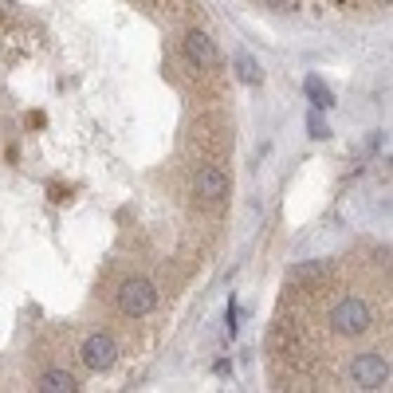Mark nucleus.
I'll use <instances>...</instances> for the list:
<instances>
[{"label": "nucleus", "instance_id": "2", "mask_svg": "<svg viewBox=\"0 0 393 393\" xmlns=\"http://www.w3.org/2000/svg\"><path fill=\"white\" fill-rule=\"evenodd\" d=\"M118 307L126 314H134V319H142V314H149L157 307V291L149 279H126V284L118 287Z\"/></svg>", "mask_w": 393, "mask_h": 393}, {"label": "nucleus", "instance_id": "1", "mask_svg": "<svg viewBox=\"0 0 393 393\" xmlns=\"http://www.w3.org/2000/svg\"><path fill=\"white\" fill-rule=\"evenodd\" d=\"M370 323H373V314H370V307L362 303V299H342V303H334V311H331V326L338 334H346V338H354V334H366L370 331Z\"/></svg>", "mask_w": 393, "mask_h": 393}, {"label": "nucleus", "instance_id": "8", "mask_svg": "<svg viewBox=\"0 0 393 393\" xmlns=\"http://www.w3.org/2000/svg\"><path fill=\"white\" fill-rule=\"evenodd\" d=\"M307 95H311L314 110H331V107H334L331 87H323V79H319V75H311V79H307Z\"/></svg>", "mask_w": 393, "mask_h": 393}, {"label": "nucleus", "instance_id": "11", "mask_svg": "<svg viewBox=\"0 0 393 393\" xmlns=\"http://www.w3.org/2000/svg\"><path fill=\"white\" fill-rule=\"evenodd\" d=\"M319 272H323V264H303V267H291V279H311Z\"/></svg>", "mask_w": 393, "mask_h": 393}, {"label": "nucleus", "instance_id": "12", "mask_svg": "<svg viewBox=\"0 0 393 393\" xmlns=\"http://www.w3.org/2000/svg\"><path fill=\"white\" fill-rule=\"evenodd\" d=\"M267 4H272L275 12H295V4H299V0H267Z\"/></svg>", "mask_w": 393, "mask_h": 393}, {"label": "nucleus", "instance_id": "5", "mask_svg": "<svg viewBox=\"0 0 393 393\" xmlns=\"http://www.w3.org/2000/svg\"><path fill=\"white\" fill-rule=\"evenodd\" d=\"M185 55L193 59L196 67H216V59H220V55H216V44L205 36V32H196V28L185 36Z\"/></svg>", "mask_w": 393, "mask_h": 393}, {"label": "nucleus", "instance_id": "9", "mask_svg": "<svg viewBox=\"0 0 393 393\" xmlns=\"http://www.w3.org/2000/svg\"><path fill=\"white\" fill-rule=\"evenodd\" d=\"M236 71H240V83H248V87H255V83L264 79V71H260V63H255L252 55H240V59H236Z\"/></svg>", "mask_w": 393, "mask_h": 393}, {"label": "nucleus", "instance_id": "3", "mask_svg": "<svg viewBox=\"0 0 393 393\" xmlns=\"http://www.w3.org/2000/svg\"><path fill=\"white\" fill-rule=\"evenodd\" d=\"M350 378L354 385H362V389H382L389 382V362H385L382 354H358L350 366Z\"/></svg>", "mask_w": 393, "mask_h": 393}, {"label": "nucleus", "instance_id": "4", "mask_svg": "<svg viewBox=\"0 0 393 393\" xmlns=\"http://www.w3.org/2000/svg\"><path fill=\"white\" fill-rule=\"evenodd\" d=\"M114 362H118L114 338H107V334H91L87 342H83V366H87V370L102 373V370H110Z\"/></svg>", "mask_w": 393, "mask_h": 393}, {"label": "nucleus", "instance_id": "10", "mask_svg": "<svg viewBox=\"0 0 393 393\" xmlns=\"http://www.w3.org/2000/svg\"><path fill=\"white\" fill-rule=\"evenodd\" d=\"M307 130H311V138H326V134H331V126H326V122H323L319 114L307 118Z\"/></svg>", "mask_w": 393, "mask_h": 393}, {"label": "nucleus", "instance_id": "6", "mask_svg": "<svg viewBox=\"0 0 393 393\" xmlns=\"http://www.w3.org/2000/svg\"><path fill=\"white\" fill-rule=\"evenodd\" d=\"M196 196H205V201H220V196H228V177L220 173V169L205 166L201 173H196Z\"/></svg>", "mask_w": 393, "mask_h": 393}, {"label": "nucleus", "instance_id": "7", "mask_svg": "<svg viewBox=\"0 0 393 393\" xmlns=\"http://www.w3.org/2000/svg\"><path fill=\"white\" fill-rule=\"evenodd\" d=\"M39 393H75L79 382L71 378L67 370H48V373H39Z\"/></svg>", "mask_w": 393, "mask_h": 393}]
</instances>
